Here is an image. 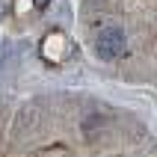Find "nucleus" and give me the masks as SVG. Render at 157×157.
<instances>
[{
    "instance_id": "obj_1",
    "label": "nucleus",
    "mask_w": 157,
    "mask_h": 157,
    "mask_svg": "<svg viewBox=\"0 0 157 157\" xmlns=\"http://www.w3.org/2000/svg\"><path fill=\"white\" fill-rule=\"evenodd\" d=\"M124 48H128V42H124V33L119 27H104L98 33V39H95V53L101 59H107V62L119 59L124 53Z\"/></svg>"
},
{
    "instance_id": "obj_2",
    "label": "nucleus",
    "mask_w": 157,
    "mask_h": 157,
    "mask_svg": "<svg viewBox=\"0 0 157 157\" xmlns=\"http://www.w3.org/2000/svg\"><path fill=\"white\" fill-rule=\"evenodd\" d=\"M48 3H51V0H33V6H36V9H48Z\"/></svg>"
}]
</instances>
